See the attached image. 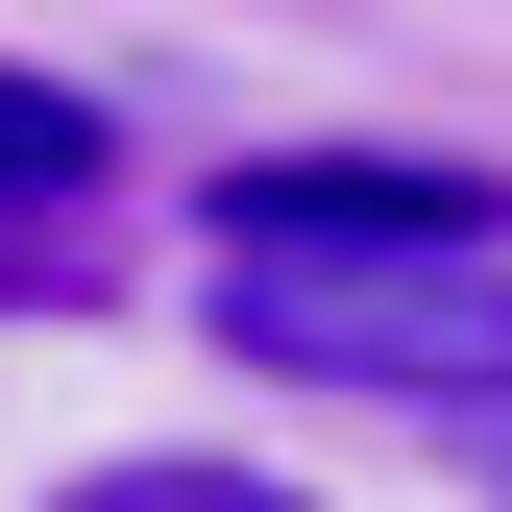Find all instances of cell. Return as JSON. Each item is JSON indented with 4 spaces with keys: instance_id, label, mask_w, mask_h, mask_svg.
<instances>
[{
    "instance_id": "obj_1",
    "label": "cell",
    "mask_w": 512,
    "mask_h": 512,
    "mask_svg": "<svg viewBox=\"0 0 512 512\" xmlns=\"http://www.w3.org/2000/svg\"><path fill=\"white\" fill-rule=\"evenodd\" d=\"M220 342L269 391H391V415H512V244L415 147H293L220 171Z\"/></svg>"
},
{
    "instance_id": "obj_2",
    "label": "cell",
    "mask_w": 512,
    "mask_h": 512,
    "mask_svg": "<svg viewBox=\"0 0 512 512\" xmlns=\"http://www.w3.org/2000/svg\"><path fill=\"white\" fill-rule=\"evenodd\" d=\"M98 171H122V122H98L74 74H0V244H74Z\"/></svg>"
},
{
    "instance_id": "obj_3",
    "label": "cell",
    "mask_w": 512,
    "mask_h": 512,
    "mask_svg": "<svg viewBox=\"0 0 512 512\" xmlns=\"http://www.w3.org/2000/svg\"><path fill=\"white\" fill-rule=\"evenodd\" d=\"M49 512H317L293 464H220V439H122V464H74Z\"/></svg>"
}]
</instances>
